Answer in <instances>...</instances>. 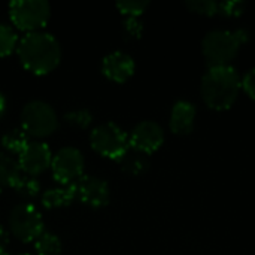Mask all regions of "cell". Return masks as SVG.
Wrapping results in <instances>:
<instances>
[{"mask_svg":"<svg viewBox=\"0 0 255 255\" xmlns=\"http://www.w3.org/2000/svg\"><path fill=\"white\" fill-rule=\"evenodd\" d=\"M16 52L22 66L36 75L49 73L61 60L58 40L51 33L42 30L25 33L18 42Z\"/></svg>","mask_w":255,"mask_h":255,"instance_id":"1","label":"cell"},{"mask_svg":"<svg viewBox=\"0 0 255 255\" xmlns=\"http://www.w3.org/2000/svg\"><path fill=\"white\" fill-rule=\"evenodd\" d=\"M241 87V78L232 66H217L209 67L205 73L200 91L205 103L209 108L215 111H224L235 103Z\"/></svg>","mask_w":255,"mask_h":255,"instance_id":"2","label":"cell"},{"mask_svg":"<svg viewBox=\"0 0 255 255\" xmlns=\"http://www.w3.org/2000/svg\"><path fill=\"white\" fill-rule=\"evenodd\" d=\"M247 40H248V33L245 30L209 31L202 43L203 55L211 67L229 66V63L236 57L241 45Z\"/></svg>","mask_w":255,"mask_h":255,"instance_id":"3","label":"cell"},{"mask_svg":"<svg viewBox=\"0 0 255 255\" xmlns=\"http://www.w3.org/2000/svg\"><path fill=\"white\" fill-rule=\"evenodd\" d=\"M90 143L96 152L111 160L120 161L130 149L127 133L115 123H102L93 128Z\"/></svg>","mask_w":255,"mask_h":255,"instance_id":"4","label":"cell"},{"mask_svg":"<svg viewBox=\"0 0 255 255\" xmlns=\"http://www.w3.org/2000/svg\"><path fill=\"white\" fill-rule=\"evenodd\" d=\"M58 127V117L54 108L43 100H31L21 111V128L34 137L52 134Z\"/></svg>","mask_w":255,"mask_h":255,"instance_id":"5","label":"cell"},{"mask_svg":"<svg viewBox=\"0 0 255 255\" xmlns=\"http://www.w3.org/2000/svg\"><path fill=\"white\" fill-rule=\"evenodd\" d=\"M51 15V6L46 0H13L9 3L10 21L19 30L27 33L43 27Z\"/></svg>","mask_w":255,"mask_h":255,"instance_id":"6","label":"cell"},{"mask_svg":"<svg viewBox=\"0 0 255 255\" xmlns=\"http://www.w3.org/2000/svg\"><path fill=\"white\" fill-rule=\"evenodd\" d=\"M9 227L15 238L31 242L43 233V218L31 203H19L10 211Z\"/></svg>","mask_w":255,"mask_h":255,"instance_id":"7","label":"cell"},{"mask_svg":"<svg viewBox=\"0 0 255 255\" xmlns=\"http://www.w3.org/2000/svg\"><path fill=\"white\" fill-rule=\"evenodd\" d=\"M51 169L54 179L60 184H73L82 176L84 157L79 149L73 146H64L52 155Z\"/></svg>","mask_w":255,"mask_h":255,"instance_id":"8","label":"cell"},{"mask_svg":"<svg viewBox=\"0 0 255 255\" xmlns=\"http://www.w3.org/2000/svg\"><path fill=\"white\" fill-rule=\"evenodd\" d=\"M164 140V131L160 124L154 121H142L131 130L128 136L130 148L142 154H151L157 151Z\"/></svg>","mask_w":255,"mask_h":255,"instance_id":"9","label":"cell"},{"mask_svg":"<svg viewBox=\"0 0 255 255\" xmlns=\"http://www.w3.org/2000/svg\"><path fill=\"white\" fill-rule=\"evenodd\" d=\"M51 161L52 152L45 142H30L18 155V163L24 175L34 178L51 167Z\"/></svg>","mask_w":255,"mask_h":255,"instance_id":"10","label":"cell"},{"mask_svg":"<svg viewBox=\"0 0 255 255\" xmlns=\"http://www.w3.org/2000/svg\"><path fill=\"white\" fill-rule=\"evenodd\" d=\"M76 199L91 208H103L109 203V185L91 175H82L75 181Z\"/></svg>","mask_w":255,"mask_h":255,"instance_id":"11","label":"cell"},{"mask_svg":"<svg viewBox=\"0 0 255 255\" xmlns=\"http://www.w3.org/2000/svg\"><path fill=\"white\" fill-rule=\"evenodd\" d=\"M102 72L114 82H126L134 73V60L123 51H114L103 58Z\"/></svg>","mask_w":255,"mask_h":255,"instance_id":"12","label":"cell"},{"mask_svg":"<svg viewBox=\"0 0 255 255\" xmlns=\"http://www.w3.org/2000/svg\"><path fill=\"white\" fill-rule=\"evenodd\" d=\"M196 118V108L187 100H179L175 103L170 115V128L176 134H188L193 131Z\"/></svg>","mask_w":255,"mask_h":255,"instance_id":"13","label":"cell"},{"mask_svg":"<svg viewBox=\"0 0 255 255\" xmlns=\"http://www.w3.org/2000/svg\"><path fill=\"white\" fill-rule=\"evenodd\" d=\"M75 199H76V190H75V182H73V184H67L63 187L46 190L42 196V205L48 209L63 208V206L70 205Z\"/></svg>","mask_w":255,"mask_h":255,"instance_id":"14","label":"cell"},{"mask_svg":"<svg viewBox=\"0 0 255 255\" xmlns=\"http://www.w3.org/2000/svg\"><path fill=\"white\" fill-rule=\"evenodd\" d=\"M22 176V170L19 167L18 160L12 155L1 152L0 154V185L15 187L18 179Z\"/></svg>","mask_w":255,"mask_h":255,"instance_id":"15","label":"cell"},{"mask_svg":"<svg viewBox=\"0 0 255 255\" xmlns=\"http://www.w3.org/2000/svg\"><path fill=\"white\" fill-rule=\"evenodd\" d=\"M120 164H121V169L130 175H140V173L146 172L149 167L146 154H142L134 149H131V151L128 149L126 152V155L120 160Z\"/></svg>","mask_w":255,"mask_h":255,"instance_id":"16","label":"cell"},{"mask_svg":"<svg viewBox=\"0 0 255 255\" xmlns=\"http://www.w3.org/2000/svg\"><path fill=\"white\" fill-rule=\"evenodd\" d=\"M30 143V136L22 130V128H13L9 130L7 133L3 134L1 137V145L10 151V152H16L18 155L25 149V146Z\"/></svg>","mask_w":255,"mask_h":255,"instance_id":"17","label":"cell"},{"mask_svg":"<svg viewBox=\"0 0 255 255\" xmlns=\"http://www.w3.org/2000/svg\"><path fill=\"white\" fill-rule=\"evenodd\" d=\"M34 250L37 255H60L61 254V241L57 235L43 232L34 241Z\"/></svg>","mask_w":255,"mask_h":255,"instance_id":"18","label":"cell"},{"mask_svg":"<svg viewBox=\"0 0 255 255\" xmlns=\"http://www.w3.org/2000/svg\"><path fill=\"white\" fill-rule=\"evenodd\" d=\"M18 42L16 31L10 25L0 22V57L9 55L18 46Z\"/></svg>","mask_w":255,"mask_h":255,"instance_id":"19","label":"cell"},{"mask_svg":"<svg viewBox=\"0 0 255 255\" xmlns=\"http://www.w3.org/2000/svg\"><path fill=\"white\" fill-rule=\"evenodd\" d=\"M13 188L18 191V194H21L24 197H36L40 191V184L34 176L22 175Z\"/></svg>","mask_w":255,"mask_h":255,"instance_id":"20","label":"cell"},{"mask_svg":"<svg viewBox=\"0 0 255 255\" xmlns=\"http://www.w3.org/2000/svg\"><path fill=\"white\" fill-rule=\"evenodd\" d=\"M149 1L148 0H121L117 1V7L126 13L127 16H139L146 7Z\"/></svg>","mask_w":255,"mask_h":255,"instance_id":"21","label":"cell"},{"mask_svg":"<svg viewBox=\"0 0 255 255\" xmlns=\"http://www.w3.org/2000/svg\"><path fill=\"white\" fill-rule=\"evenodd\" d=\"M185 6L194 12V13H200V15H215L218 12V3L212 1V0H188L185 1Z\"/></svg>","mask_w":255,"mask_h":255,"instance_id":"22","label":"cell"},{"mask_svg":"<svg viewBox=\"0 0 255 255\" xmlns=\"http://www.w3.org/2000/svg\"><path fill=\"white\" fill-rule=\"evenodd\" d=\"M64 120L69 124H73L76 127L85 128L91 124L93 121V115L88 109H75V111H69L64 114Z\"/></svg>","mask_w":255,"mask_h":255,"instance_id":"23","label":"cell"},{"mask_svg":"<svg viewBox=\"0 0 255 255\" xmlns=\"http://www.w3.org/2000/svg\"><path fill=\"white\" fill-rule=\"evenodd\" d=\"M123 27H124L126 36H128V37H140L142 30H143V25L137 19V16H127L124 19V25Z\"/></svg>","mask_w":255,"mask_h":255,"instance_id":"24","label":"cell"},{"mask_svg":"<svg viewBox=\"0 0 255 255\" xmlns=\"http://www.w3.org/2000/svg\"><path fill=\"white\" fill-rule=\"evenodd\" d=\"M244 7H245L244 1H221V3H218V12H221L227 16L241 15Z\"/></svg>","mask_w":255,"mask_h":255,"instance_id":"25","label":"cell"},{"mask_svg":"<svg viewBox=\"0 0 255 255\" xmlns=\"http://www.w3.org/2000/svg\"><path fill=\"white\" fill-rule=\"evenodd\" d=\"M241 82H242V87H244L245 93H247L251 99H254L255 100V67L254 69H251V70L244 76V79H242Z\"/></svg>","mask_w":255,"mask_h":255,"instance_id":"26","label":"cell"},{"mask_svg":"<svg viewBox=\"0 0 255 255\" xmlns=\"http://www.w3.org/2000/svg\"><path fill=\"white\" fill-rule=\"evenodd\" d=\"M7 244H9V233H7V232L0 226V254H3V253H4V250H6Z\"/></svg>","mask_w":255,"mask_h":255,"instance_id":"27","label":"cell"},{"mask_svg":"<svg viewBox=\"0 0 255 255\" xmlns=\"http://www.w3.org/2000/svg\"><path fill=\"white\" fill-rule=\"evenodd\" d=\"M4 109H6V99H4V96L0 93V117L4 114Z\"/></svg>","mask_w":255,"mask_h":255,"instance_id":"28","label":"cell"},{"mask_svg":"<svg viewBox=\"0 0 255 255\" xmlns=\"http://www.w3.org/2000/svg\"><path fill=\"white\" fill-rule=\"evenodd\" d=\"M0 255H7V254H6V253H3V254H0Z\"/></svg>","mask_w":255,"mask_h":255,"instance_id":"29","label":"cell"},{"mask_svg":"<svg viewBox=\"0 0 255 255\" xmlns=\"http://www.w3.org/2000/svg\"><path fill=\"white\" fill-rule=\"evenodd\" d=\"M24 255H30V254H24Z\"/></svg>","mask_w":255,"mask_h":255,"instance_id":"30","label":"cell"}]
</instances>
